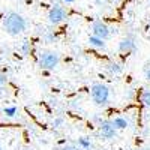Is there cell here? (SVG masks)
<instances>
[{"label": "cell", "mask_w": 150, "mask_h": 150, "mask_svg": "<svg viewBox=\"0 0 150 150\" xmlns=\"http://www.w3.org/2000/svg\"><path fill=\"white\" fill-rule=\"evenodd\" d=\"M3 29L11 36H18L27 29V21L18 12H8L3 18Z\"/></svg>", "instance_id": "6da1fadb"}, {"label": "cell", "mask_w": 150, "mask_h": 150, "mask_svg": "<svg viewBox=\"0 0 150 150\" xmlns=\"http://www.w3.org/2000/svg\"><path fill=\"white\" fill-rule=\"evenodd\" d=\"M90 95H92V99H93V102L99 107H104L108 104L110 101V89L102 84V83H96L92 86V89H90Z\"/></svg>", "instance_id": "7a4b0ae2"}, {"label": "cell", "mask_w": 150, "mask_h": 150, "mask_svg": "<svg viewBox=\"0 0 150 150\" xmlns=\"http://www.w3.org/2000/svg\"><path fill=\"white\" fill-rule=\"evenodd\" d=\"M38 63H39V68L44 71H51L56 66H59L60 63V56L56 51H42L39 54V59H38Z\"/></svg>", "instance_id": "3957f363"}, {"label": "cell", "mask_w": 150, "mask_h": 150, "mask_svg": "<svg viewBox=\"0 0 150 150\" xmlns=\"http://www.w3.org/2000/svg\"><path fill=\"white\" fill-rule=\"evenodd\" d=\"M68 17V11L62 6V5H53L48 11V21L50 24H53V26H57V24L63 23Z\"/></svg>", "instance_id": "277c9868"}, {"label": "cell", "mask_w": 150, "mask_h": 150, "mask_svg": "<svg viewBox=\"0 0 150 150\" xmlns=\"http://www.w3.org/2000/svg\"><path fill=\"white\" fill-rule=\"evenodd\" d=\"M112 30L110 29V26L104 21H95L92 24V35L96 36V38H101V39L107 41L108 38L111 36Z\"/></svg>", "instance_id": "5b68a950"}, {"label": "cell", "mask_w": 150, "mask_h": 150, "mask_svg": "<svg viewBox=\"0 0 150 150\" xmlns=\"http://www.w3.org/2000/svg\"><path fill=\"white\" fill-rule=\"evenodd\" d=\"M119 51L122 54H126V56L134 54L137 51V42H135V39L132 36H125L123 39H120V42H119Z\"/></svg>", "instance_id": "8992f818"}, {"label": "cell", "mask_w": 150, "mask_h": 150, "mask_svg": "<svg viewBox=\"0 0 150 150\" xmlns=\"http://www.w3.org/2000/svg\"><path fill=\"white\" fill-rule=\"evenodd\" d=\"M99 134H101V137H104V138L107 140H112L117 134V129L114 126V123H112V120H104L101 125H99Z\"/></svg>", "instance_id": "52a82bcc"}, {"label": "cell", "mask_w": 150, "mask_h": 150, "mask_svg": "<svg viewBox=\"0 0 150 150\" xmlns=\"http://www.w3.org/2000/svg\"><path fill=\"white\" fill-rule=\"evenodd\" d=\"M105 71L110 74V75H119L123 72V66L117 62H110V63L105 66Z\"/></svg>", "instance_id": "ba28073f"}, {"label": "cell", "mask_w": 150, "mask_h": 150, "mask_svg": "<svg viewBox=\"0 0 150 150\" xmlns=\"http://www.w3.org/2000/svg\"><path fill=\"white\" fill-rule=\"evenodd\" d=\"M112 123H114V126H116L117 131H123V129L128 128V120L125 117H122V116L114 117V119H112Z\"/></svg>", "instance_id": "9c48e42d"}, {"label": "cell", "mask_w": 150, "mask_h": 150, "mask_svg": "<svg viewBox=\"0 0 150 150\" xmlns=\"http://www.w3.org/2000/svg\"><path fill=\"white\" fill-rule=\"evenodd\" d=\"M89 44L95 48H105V41L101 39V38H96V36H89Z\"/></svg>", "instance_id": "30bf717a"}, {"label": "cell", "mask_w": 150, "mask_h": 150, "mask_svg": "<svg viewBox=\"0 0 150 150\" xmlns=\"http://www.w3.org/2000/svg\"><path fill=\"white\" fill-rule=\"evenodd\" d=\"M78 147L81 150H89L92 149V141L90 138H87V137H80L78 138Z\"/></svg>", "instance_id": "8fae6325"}, {"label": "cell", "mask_w": 150, "mask_h": 150, "mask_svg": "<svg viewBox=\"0 0 150 150\" xmlns=\"http://www.w3.org/2000/svg\"><path fill=\"white\" fill-rule=\"evenodd\" d=\"M140 101H141V104H143L144 107L150 108V90H144V92L141 93Z\"/></svg>", "instance_id": "7c38bea8"}, {"label": "cell", "mask_w": 150, "mask_h": 150, "mask_svg": "<svg viewBox=\"0 0 150 150\" xmlns=\"http://www.w3.org/2000/svg\"><path fill=\"white\" fill-rule=\"evenodd\" d=\"M21 53L24 56H29L32 53V44L29 41H23V44H21Z\"/></svg>", "instance_id": "4fadbf2b"}, {"label": "cell", "mask_w": 150, "mask_h": 150, "mask_svg": "<svg viewBox=\"0 0 150 150\" xmlns=\"http://www.w3.org/2000/svg\"><path fill=\"white\" fill-rule=\"evenodd\" d=\"M3 114L8 117H14L17 114V107H5L3 108Z\"/></svg>", "instance_id": "5bb4252c"}, {"label": "cell", "mask_w": 150, "mask_h": 150, "mask_svg": "<svg viewBox=\"0 0 150 150\" xmlns=\"http://www.w3.org/2000/svg\"><path fill=\"white\" fill-rule=\"evenodd\" d=\"M63 123H65V120H63V117H56L54 120H53V128L54 129H59V128H62L63 126Z\"/></svg>", "instance_id": "9a60e30c"}, {"label": "cell", "mask_w": 150, "mask_h": 150, "mask_svg": "<svg viewBox=\"0 0 150 150\" xmlns=\"http://www.w3.org/2000/svg\"><path fill=\"white\" fill-rule=\"evenodd\" d=\"M44 41H45L47 44L54 42V41H56V35H54V33H51V32H50V33H45V35H44Z\"/></svg>", "instance_id": "2e32d148"}, {"label": "cell", "mask_w": 150, "mask_h": 150, "mask_svg": "<svg viewBox=\"0 0 150 150\" xmlns=\"http://www.w3.org/2000/svg\"><path fill=\"white\" fill-rule=\"evenodd\" d=\"M6 83H8V77H6L3 72H0V87H3Z\"/></svg>", "instance_id": "e0dca14e"}, {"label": "cell", "mask_w": 150, "mask_h": 150, "mask_svg": "<svg viewBox=\"0 0 150 150\" xmlns=\"http://www.w3.org/2000/svg\"><path fill=\"white\" fill-rule=\"evenodd\" d=\"M62 150H81L80 147H77V146H65Z\"/></svg>", "instance_id": "ac0fdd59"}, {"label": "cell", "mask_w": 150, "mask_h": 150, "mask_svg": "<svg viewBox=\"0 0 150 150\" xmlns=\"http://www.w3.org/2000/svg\"><path fill=\"white\" fill-rule=\"evenodd\" d=\"M144 77H146V80L150 83V68H147V69H146V72H144Z\"/></svg>", "instance_id": "d6986e66"}, {"label": "cell", "mask_w": 150, "mask_h": 150, "mask_svg": "<svg viewBox=\"0 0 150 150\" xmlns=\"http://www.w3.org/2000/svg\"><path fill=\"white\" fill-rule=\"evenodd\" d=\"M93 2H95V3H98V5H102V3H105V2H107V0H93Z\"/></svg>", "instance_id": "ffe728a7"}, {"label": "cell", "mask_w": 150, "mask_h": 150, "mask_svg": "<svg viewBox=\"0 0 150 150\" xmlns=\"http://www.w3.org/2000/svg\"><path fill=\"white\" fill-rule=\"evenodd\" d=\"M62 2L66 3V5H71V3H74V2H75V0H62Z\"/></svg>", "instance_id": "44dd1931"}, {"label": "cell", "mask_w": 150, "mask_h": 150, "mask_svg": "<svg viewBox=\"0 0 150 150\" xmlns=\"http://www.w3.org/2000/svg\"><path fill=\"white\" fill-rule=\"evenodd\" d=\"M147 29H149V32H150V21H149V24H147Z\"/></svg>", "instance_id": "7402d4cb"}, {"label": "cell", "mask_w": 150, "mask_h": 150, "mask_svg": "<svg viewBox=\"0 0 150 150\" xmlns=\"http://www.w3.org/2000/svg\"><path fill=\"white\" fill-rule=\"evenodd\" d=\"M135 150H150V149H135Z\"/></svg>", "instance_id": "603a6c76"}, {"label": "cell", "mask_w": 150, "mask_h": 150, "mask_svg": "<svg viewBox=\"0 0 150 150\" xmlns=\"http://www.w3.org/2000/svg\"><path fill=\"white\" fill-rule=\"evenodd\" d=\"M0 150H2V149H0Z\"/></svg>", "instance_id": "cb8c5ba5"}]
</instances>
